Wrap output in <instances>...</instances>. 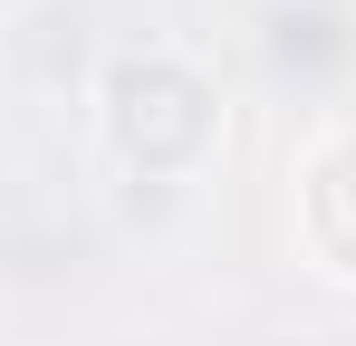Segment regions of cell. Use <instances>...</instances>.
I'll use <instances>...</instances> for the list:
<instances>
[{
  "label": "cell",
  "mask_w": 356,
  "mask_h": 346,
  "mask_svg": "<svg viewBox=\"0 0 356 346\" xmlns=\"http://www.w3.org/2000/svg\"><path fill=\"white\" fill-rule=\"evenodd\" d=\"M289 231L327 288H356V115L308 135V154L289 164Z\"/></svg>",
  "instance_id": "obj_2"
},
{
  "label": "cell",
  "mask_w": 356,
  "mask_h": 346,
  "mask_svg": "<svg viewBox=\"0 0 356 346\" xmlns=\"http://www.w3.org/2000/svg\"><path fill=\"white\" fill-rule=\"evenodd\" d=\"M97 154L135 183H202L232 154V97L183 39H125L97 58Z\"/></svg>",
  "instance_id": "obj_1"
}]
</instances>
